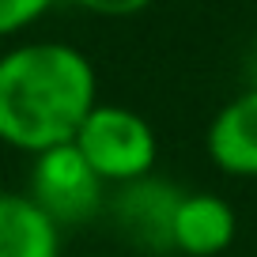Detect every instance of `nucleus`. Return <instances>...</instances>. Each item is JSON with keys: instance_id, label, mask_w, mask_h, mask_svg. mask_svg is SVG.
<instances>
[{"instance_id": "obj_1", "label": "nucleus", "mask_w": 257, "mask_h": 257, "mask_svg": "<svg viewBox=\"0 0 257 257\" xmlns=\"http://www.w3.org/2000/svg\"><path fill=\"white\" fill-rule=\"evenodd\" d=\"M95 102V64L72 42H19L0 53V144L31 159L72 144Z\"/></svg>"}, {"instance_id": "obj_5", "label": "nucleus", "mask_w": 257, "mask_h": 257, "mask_svg": "<svg viewBox=\"0 0 257 257\" xmlns=\"http://www.w3.org/2000/svg\"><path fill=\"white\" fill-rule=\"evenodd\" d=\"M204 152L219 174L257 178V87L238 91L216 110L204 133Z\"/></svg>"}, {"instance_id": "obj_8", "label": "nucleus", "mask_w": 257, "mask_h": 257, "mask_svg": "<svg viewBox=\"0 0 257 257\" xmlns=\"http://www.w3.org/2000/svg\"><path fill=\"white\" fill-rule=\"evenodd\" d=\"M57 0H0V38H16L31 31L38 19L53 12Z\"/></svg>"}, {"instance_id": "obj_7", "label": "nucleus", "mask_w": 257, "mask_h": 257, "mask_svg": "<svg viewBox=\"0 0 257 257\" xmlns=\"http://www.w3.org/2000/svg\"><path fill=\"white\" fill-rule=\"evenodd\" d=\"M61 227L23 189H0V257H61Z\"/></svg>"}, {"instance_id": "obj_4", "label": "nucleus", "mask_w": 257, "mask_h": 257, "mask_svg": "<svg viewBox=\"0 0 257 257\" xmlns=\"http://www.w3.org/2000/svg\"><path fill=\"white\" fill-rule=\"evenodd\" d=\"M182 193L185 189H178V185L163 182L155 174L117 185V197L110 201V212L128 246L148 249V253H174L170 223H174V208L182 201Z\"/></svg>"}, {"instance_id": "obj_11", "label": "nucleus", "mask_w": 257, "mask_h": 257, "mask_svg": "<svg viewBox=\"0 0 257 257\" xmlns=\"http://www.w3.org/2000/svg\"><path fill=\"white\" fill-rule=\"evenodd\" d=\"M83 257H110V253H83Z\"/></svg>"}, {"instance_id": "obj_2", "label": "nucleus", "mask_w": 257, "mask_h": 257, "mask_svg": "<svg viewBox=\"0 0 257 257\" xmlns=\"http://www.w3.org/2000/svg\"><path fill=\"white\" fill-rule=\"evenodd\" d=\"M72 144L87 159V167L113 189L148 178L159 159V137L152 121L125 102H102V98L83 117Z\"/></svg>"}, {"instance_id": "obj_3", "label": "nucleus", "mask_w": 257, "mask_h": 257, "mask_svg": "<svg viewBox=\"0 0 257 257\" xmlns=\"http://www.w3.org/2000/svg\"><path fill=\"white\" fill-rule=\"evenodd\" d=\"M27 193L61 231L91 223L106 208V182L87 167L76 144H61L34 155Z\"/></svg>"}, {"instance_id": "obj_10", "label": "nucleus", "mask_w": 257, "mask_h": 257, "mask_svg": "<svg viewBox=\"0 0 257 257\" xmlns=\"http://www.w3.org/2000/svg\"><path fill=\"white\" fill-rule=\"evenodd\" d=\"M246 87H257V49H253V57H249V83Z\"/></svg>"}, {"instance_id": "obj_6", "label": "nucleus", "mask_w": 257, "mask_h": 257, "mask_svg": "<svg viewBox=\"0 0 257 257\" xmlns=\"http://www.w3.org/2000/svg\"><path fill=\"white\" fill-rule=\"evenodd\" d=\"M238 234V216L219 193L185 189L170 223V246L182 257H219Z\"/></svg>"}, {"instance_id": "obj_9", "label": "nucleus", "mask_w": 257, "mask_h": 257, "mask_svg": "<svg viewBox=\"0 0 257 257\" xmlns=\"http://www.w3.org/2000/svg\"><path fill=\"white\" fill-rule=\"evenodd\" d=\"M72 4L98 19H133L140 12H148L155 0H72Z\"/></svg>"}]
</instances>
